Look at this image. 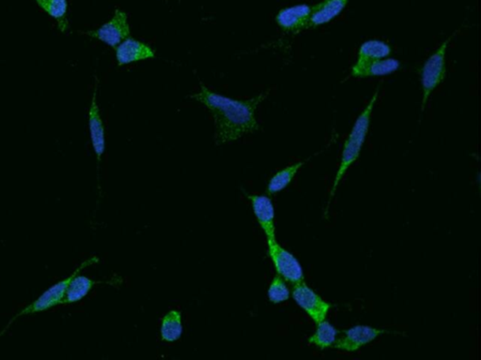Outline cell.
Returning a JSON list of instances; mask_svg holds the SVG:
<instances>
[{
  "mask_svg": "<svg viewBox=\"0 0 481 360\" xmlns=\"http://www.w3.org/2000/svg\"><path fill=\"white\" fill-rule=\"evenodd\" d=\"M268 94L266 91L249 100H233L211 91L201 84V91L191 98L210 110L216 124V145L221 146L260 130L256 110Z\"/></svg>",
  "mask_w": 481,
  "mask_h": 360,
  "instance_id": "1",
  "label": "cell"
},
{
  "mask_svg": "<svg viewBox=\"0 0 481 360\" xmlns=\"http://www.w3.org/2000/svg\"><path fill=\"white\" fill-rule=\"evenodd\" d=\"M379 94V89H376L372 98L370 99L369 104L361 113L360 116L355 120L353 124V129L350 130L349 136H348L346 141H345L341 154V161L340 167L336 175L334 183H333L331 191H330L328 206L331 203L333 197H334L336 191L340 184L341 179H343L345 174L349 170L359 158L362 147H363L365 141H366L367 132H369L370 120H372V115L373 108H375L376 101H377Z\"/></svg>",
  "mask_w": 481,
  "mask_h": 360,
  "instance_id": "2",
  "label": "cell"
},
{
  "mask_svg": "<svg viewBox=\"0 0 481 360\" xmlns=\"http://www.w3.org/2000/svg\"><path fill=\"white\" fill-rule=\"evenodd\" d=\"M98 262H99V259H98L96 257H91L89 258L88 260L84 261V262L81 264V265L78 266L68 278L54 284L53 286L46 290V291L43 293L40 297L38 298L36 300L33 302V303L28 305V306L24 308L21 312L17 313V315L9 322L7 326L2 330V332L0 333V337L4 335V334L7 332V330L10 329L11 325L14 323V321L22 317V316L33 315H35V313L45 312V310L53 309V308L59 306V305H62L66 290H67L70 281H71L72 277H74L75 274H77V273L82 271V270L89 268V266H92L94 264Z\"/></svg>",
  "mask_w": 481,
  "mask_h": 360,
  "instance_id": "3",
  "label": "cell"
},
{
  "mask_svg": "<svg viewBox=\"0 0 481 360\" xmlns=\"http://www.w3.org/2000/svg\"><path fill=\"white\" fill-rule=\"evenodd\" d=\"M454 35L449 37L442 43L441 46L436 51V53L431 55L430 57L422 67L421 69V84H422V111H424L429 99L431 93L436 90L437 86L444 81L446 74H447V66H446V55L449 43Z\"/></svg>",
  "mask_w": 481,
  "mask_h": 360,
  "instance_id": "4",
  "label": "cell"
},
{
  "mask_svg": "<svg viewBox=\"0 0 481 360\" xmlns=\"http://www.w3.org/2000/svg\"><path fill=\"white\" fill-rule=\"evenodd\" d=\"M267 245L269 257L274 264L277 275L292 286L305 281L302 266L294 254L280 246L277 239L268 240Z\"/></svg>",
  "mask_w": 481,
  "mask_h": 360,
  "instance_id": "5",
  "label": "cell"
},
{
  "mask_svg": "<svg viewBox=\"0 0 481 360\" xmlns=\"http://www.w3.org/2000/svg\"><path fill=\"white\" fill-rule=\"evenodd\" d=\"M292 296L298 306L311 318L315 325L326 320L332 305L313 291L305 281L292 286Z\"/></svg>",
  "mask_w": 481,
  "mask_h": 360,
  "instance_id": "6",
  "label": "cell"
},
{
  "mask_svg": "<svg viewBox=\"0 0 481 360\" xmlns=\"http://www.w3.org/2000/svg\"><path fill=\"white\" fill-rule=\"evenodd\" d=\"M87 34L106 43L110 47L116 48L123 40L131 37L127 14L123 11L117 10L110 21L98 30L89 31Z\"/></svg>",
  "mask_w": 481,
  "mask_h": 360,
  "instance_id": "7",
  "label": "cell"
},
{
  "mask_svg": "<svg viewBox=\"0 0 481 360\" xmlns=\"http://www.w3.org/2000/svg\"><path fill=\"white\" fill-rule=\"evenodd\" d=\"M387 332V330L367 326L350 327L343 331L344 335L337 339L333 348L343 352L355 353Z\"/></svg>",
  "mask_w": 481,
  "mask_h": 360,
  "instance_id": "8",
  "label": "cell"
},
{
  "mask_svg": "<svg viewBox=\"0 0 481 360\" xmlns=\"http://www.w3.org/2000/svg\"><path fill=\"white\" fill-rule=\"evenodd\" d=\"M310 11L309 5H295L283 9L275 17L278 27L287 33L298 34L309 28Z\"/></svg>",
  "mask_w": 481,
  "mask_h": 360,
  "instance_id": "9",
  "label": "cell"
},
{
  "mask_svg": "<svg viewBox=\"0 0 481 360\" xmlns=\"http://www.w3.org/2000/svg\"><path fill=\"white\" fill-rule=\"evenodd\" d=\"M246 197L251 202L252 208L258 223L265 232L266 239H275V208L271 198L265 196L256 194H246Z\"/></svg>",
  "mask_w": 481,
  "mask_h": 360,
  "instance_id": "10",
  "label": "cell"
},
{
  "mask_svg": "<svg viewBox=\"0 0 481 360\" xmlns=\"http://www.w3.org/2000/svg\"><path fill=\"white\" fill-rule=\"evenodd\" d=\"M89 129L92 147L96 154L98 164H100L104 150H106V133H104V126L97 103V84L95 86L91 107H89Z\"/></svg>",
  "mask_w": 481,
  "mask_h": 360,
  "instance_id": "11",
  "label": "cell"
},
{
  "mask_svg": "<svg viewBox=\"0 0 481 360\" xmlns=\"http://www.w3.org/2000/svg\"><path fill=\"white\" fill-rule=\"evenodd\" d=\"M155 50L147 43L129 37L116 47V59L118 66L128 65L138 61L153 59Z\"/></svg>",
  "mask_w": 481,
  "mask_h": 360,
  "instance_id": "12",
  "label": "cell"
},
{
  "mask_svg": "<svg viewBox=\"0 0 481 360\" xmlns=\"http://www.w3.org/2000/svg\"><path fill=\"white\" fill-rule=\"evenodd\" d=\"M349 0H324L311 7L310 11V28L320 27L327 24L336 17L340 16Z\"/></svg>",
  "mask_w": 481,
  "mask_h": 360,
  "instance_id": "13",
  "label": "cell"
},
{
  "mask_svg": "<svg viewBox=\"0 0 481 360\" xmlns=\"http://www.w3.org/2000/svg\"><path fill=\"white\" fill-rule=\"evenodd\" d=\"M399 61L395 59H384L369 62H355L352 68L353 77L367 78L373 77H382L394 74L399 69Z\"/></svg>",
  "mask_w": 481,
  "mask_h": 360,
  "instance_id": "14",
  "label": "cell"
},
{
  "mask_svg": "<svg viewBox=\"0 0 481 360\" xmlns=\"http://www.w3.org/2000/svg\"><path fill=\"white\" fill-rule=\"evenodd\" d=\"M98 283V281L80 275V272L77 273L70 281L62 305L74 304L82 300Z\"/></svg>",
  "mask_w": 481,
  "mask_h": 360,
  "instance_id": "15",
  "label": "cell"
},
{
  "mask_svg": "<svg viewBox=\"0 0 481 360\" xmlns=\"http://www.w3.org/2000/svg\"><path fill=\"white\" fill-rule=\"evenodd\" d=\"M315 333L309 339V344L314 345L321 350H326L334 347L337 342L338 330L328 321L324 320L316 325Z\"/></svg>",
  "mask_w": 481,
  "mask_h": 360,
  "instance_id": "16",
  "label": "cell"
},
{
  "mask_svg": "<svg viewBox=\"0 0 481 360\" xmlns=\"http://www.w3.org/2000/svg\"><path fill=\"white\" fill-rule=\"evenodd\" d=\"M390 54L391 48L387 43L379 40H370L361 45L356 62L363 63L384 60L387 59Z\"/></svg>",
  "mask_w": 481,
  "mask_h": 360,
  "instance_id": "17",
  "label": "cell"
},
{
  "mask_svg": "<svg viewBox=\"0 0 481 360\" xmlns=\"http://www.w3.org/2000/svg\"><path fill=\"white\" fill-rule=\"evenodd\" d=\"M182 331V313L179 310H170L162 320L161 339L167 342H177L181 338Z\"/></svg>",
  "mask_w": 481,
  "mask_h": 360,
  "instance_id": "18",
  "label": "cell"
},
{
  "mask_svg": "<svg viewBox=\"0 0 481 360\" xmlns=\"http://www.w3.org/2000/svg\"><path fill=\"white\" fill-rule=\"evenodd\" d=\"M306 164V161L297 162V164L289 165L284 169L278 171L277 174L270 179L267 186V193L275 194L283 191L288 187L294 176H297L300 168Z\"/></svg>",
  "mask_w": 481,
  "mask_h": 360,
  "instance_id": "19",
  "label": "cell"
},
{
  "mask_svg": "<svg viewBox=\"0 0 481 360\" xmlns=\"http://www.w3.org/2000/svg\"><path fill=\"white\" fill-rule=\"evenodd\" d=\"M38 5L59 24L60 30L65 32L68 28L67 0H38Z\"/></svg>",
  "mask_w": 481,
  "mask_h": 360,
  "instance_id": "20",
  "label": "cell"
},
{
  "mask_svg": "<svg viewBox=\"0 0 481 360\" xmlns=\"http://www.w3.org/2000/svg\"><path fill=\"white\" fill-rule=\"evenodd\" d=\"M269 300L274 304L283 303L289 300L291 297V292L287 286L286 281L281 278L280 275L275 276L273 281L268 289Z\"/></svg>",
  "mask_w": 481,
  "mask_h": 360,
  "instance_id": "21",
  "label": "cell"
},
{
  "mask_svg": "<svg viewBox=\"0 0 481 360\" xmlns=\"http://www.w3.org/2000/svg\"><path fill=\"white\" fill-rule=\"evenodd\" d=\"M37 1H38V0H36V2H37Z\"/></svg>",
  "mask_w": 481,
  "mask_h": 360,
  "instance_id": "22",
  "label": "cell"
}]
</instances>
